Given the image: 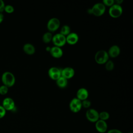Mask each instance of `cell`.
<instances>
[{"mask_svg": "<svg viewBox=\"0 0 133 133\" xmlns=\"http://www.w3.org/2000/svg\"><path fill=\"white\" fill-rule=\"evenodd\" d=\"M2 106L6 111H10L12 110L15 108V103L12 98L7 97L3 100Z\"/></svg>", "mask_w": 133, "mask_h": 133, "instance_id": "obj_11", "label": "cell"}, {"mask_svg": "<svg viewBox=\"0 0 133 133\" xmlns=\"http://www.w3.org/2000/svg\"><path fill=\"white\" fill-rule=\"evenodd\" d=\"M78 35L75 32H71L66 36V43L70 45H74L78 41Z\"/></svg>", "mask_w": 133, "mask_h": 133, "instance_id": "obj_13", "label": "cell"}, {"mask_svg": "<svg viewBox=\"0 0 133 133\" xmlns=\"http://www.w3.org/2000/svg\"><path fill=\"white\" fill-rule=\"evenodd\" d=\"M95 127L97 131L100 133H104L107 131L108 125L105 121L98 119L95 124Z\"/></svg>", "mask_w": 133, "mask_h": 133, "instance_id": "obj_12", "label": "cell"}, {"mask_svg": "<svg viewBox=\"0 0 133 133\" xmlns=\"http://www.w3.org/2000/svg\"><path fill=\"white\" fill-rule=\"evenodd\" d=\"M49 52L51 56L55 58H60L63 55V51L61 47L55 46L51 47Z\"/></svg>", "mask_w": 133, "mask_h": 133, "instance_id": "obj_16", "label": "cell"}, {"mask_svg": "<svg viewBox=\"0 0 133 133\" xmlns=\"http://www.w3.org/2000/svg\"><path fill=\"white\" fill-rule=\"evenodd\" d=\"M74 74L75 71L71 67H66L61 70V76L66 79L72 78Z\"/></svg>", "mask_w": 133, "mask_h": 133, "instance_id": "obj_10", "label": "cell"}, {"mask_svg": "<svg viewBox=\"0 0 133 133\" xmlns=\"http://www.w3.org/2000/svg\"><path fill=\"white\" fill-rule=\"evenodd\" d=\"M4 11H5L8 14H11L14 11V8L11 5H7L5 6Z\"/></svg>", "mask_w": 133, "mask_h": 133, "instance_id": "obj_24", "label": "cell"}, {"mask_svg": "<svg viewBox=\"0 0 133 133\" xmlns=\"http://www.w3.org/2000/svg\"><path fill=\"white\" fill-rule=\"evenodd\" d=\"M48 74L51 79L56 81L61 76V70L57 67H51L48 70Z\"/></svg>", "mask_w": 133, "mask_h": 133, "instance_id": "obj_9", "label": "cell"}, {"mask_svg": "<svg viewBox=\"0 0 133 133\" xmlns=\"http://www.w3.org/2000/svg\"><path fill=\"white\" fill-rule=\"evenodd\" d=\"M105 9V6L102 3H97L90 8L91 14L96 17H100L104 14Z\"/></svg>", "mask_w": 133, "mask_h": 133, "instance_id": "obj_3", "label": "cell"}, {"mask_svg": "<svg viewBox=\"0 0 133 133\" xmlns=\"http://www.w3.org/2000/svg\"><path fill=\"white\" fill-rule=\"evenodd\" d=\"M128 133H132V132H131V131H130V132H128Z\"/></svg>", "mask_w": 133, "mask_h": 133, "instance_id": "obj_32", "label": "cell"}, {"mask_svg": "<svg viewBox=\"0 0 133 133\" xmlns=\"http://www.w3.org/2000/svg\"><path fill=\"white\" fill-rule=\"evenodd\" d=\"M105 6L111 7L115 4L114 0H103L102 3Z\"/></svg>", "mask_w": 133, "mask_h": 133, "instance_id": "obj_26", "label": "cell"}, {"mask_svg": "<svg viewBox=\"0 0 133 133\" xmlns=\"http://www.w3.org/2000/svg\"><path fill=\"white\" fill-rule=\"evenodd\" d=\"M110 117V114L108 112L102 111L99 113V119L105 121L108 119Z\"/></svg>", "mask_w": 133, "mask_h": 133, "instance_id": "obj_21", "label": "cell"}, {"mask_svg": "<svg viewBox=\"0 0 133 133\" xmlns=\"http://www.w3.org/2000/svg\"><path fill=\"white\" fill-rule=\"evenodd\" d=\"M8 91V87L5 85H2L0 86V94L2 95H6Z\"/></svg>", "mask_w": 133, "mask_h": 133, "instance_id": "obj_25", "label": "cell"}, {"mask_svg": "<svg viewBox=\"0 0 133 133\" xmlns=\"http://www.w3.org/2000/svg\"><path fill=\"white\" fill-rule=\"evenodd\" d=\"M120 48L117 45H114L110 47L108 50V54L109 57L111 58H116L120 54Z\"/></svg>", "mask_w": 133, "mask_h": 133, "instance_id": "obj_15", "label": "cell"}, {"mask_svg": "<svg viewBox=\"0 0 133 133\" xmlns=\"http://www.w3.org/2000/svg\"><path fill=\"white\" fill-rule=\"evenodd\" d=\"M89 93L88 90L85 88H81L78 89L76 92V97L79 100L83 101L87 99L88 97Z\"/></svg>", "mask_w": 133, "mask_h": 133, "instance_id": "obj_14", "label": "cell"}, {"mask_svg": "<svg viewBox=\"0 0 133 133\" xmlns=\"http://www.w3.org/2000/svg\"><path fill=\"white\" fill-rule=\"evenodd\" d=\"M109 59L108 52L104 50L98 51L95 55V60L99 64H105Z\"/></svg>", "mask_w": 133, "mask_h": 133, "instance_id": "obj_2", "label": "cell"}, {"mask_svg": "<svg viewBox=\"0 0 133 133\" xmlns=\"http://www.w3.org/2000/svg\"><path fill=\"white\" fill-rule=\"evenodd\" d=\"M50 49H51V47H46V50L47 51H50Z\"/></svg>", "mask_w": 133, "mask_h": 133, "instance_id": "obj_31", "label": "cell"}, {"mask_svg": "<svg viewBox=\"0 0 133 133\" xmlns=\"http://www.w3.org/2000/svg\"><path fill=\"white\" fill-rule=\"evenodd\" d=\"M105 68L107 71H112L114 68V64L112 60H109L105 63Z\"/></svg>", "mask_w": 133, "mask_h": 133, "instance_id": "obj_22", "label": "cell"}, {"mask_svg": "<svg viewBox=\"0 0 133 133\" xmlns=\"http://www.w3.org/2000/svg\"><path fill=\"white\" fill-rule=\"evenodd\" d=\"M23 50L24 52L28 55H32L35 52V48L34 46L30 43H26L23 46Z\"/></svg>", "mask_w": 133, "mask_h": 133, "instance_id": "obj_17", "label": "cell"}, {"mask_svg": "<svg viewBox=\"0 0 133 133\" xmlns=\"http://www.w3.org/2000/svg\"><path fill=\"white\" fill-rule=\"evenodd\" d=\"M85 116L87 119L91 123H96L99 119V112L94 109H88L86 112Z\"/></svg>", "mask_w": 133, "mask_h": 133, "instance_id": "obj_7", "label": "cell"}, {"mask_svg": "<svg viewBox=\"0 0 133 133\" xmlns=\"http://www.w3.org/2000/svg\"><path fill=\"white\" fill-rule=\"evenodd\" d=\"M2 81L4 85L7 87H10L15 84L16 79L14 75L12 73L5 72L2 74Z\"/></svg>", "mask_w": 133, "mask_h": 133, "instance_id": "obj_1", "label": "cell"}, {"mask_svg": "<svg viewBox=\"0 0 133 133\" xmlns=\"http://www.w3.org/2000/svg\"><path fill=\"white\" fill-rule=\"evenodd\" d=\"M123 13V9L121 5L114 4L109 9V14L113 18H117L121 17Z\"/></svg>", "mask_w": 133, "mask_h": 133, "instance_id": "obj_4", "label": "cell"}, {"mask_svg": "<svg viewBox=\"0 0 133 133\" xmlns=\"http://www.w3.org/2000/svg\"><path fill=\"white\" fill-rule=\"evenodd\" d=\"M4 20V15L2 13H0V23L3 21Z\"/></svg>", "mask_w": 133, "mask_h": 133, "instance_id": "obj_30", "label": "cell"}, {"mask_svg": "<svg viewBox=\"0 0 133 133\" xmlns=\"http://www.w3.org/2000/svg\"><path fill=\"white\" fill-rule=\"evenodd\" d=\"M107 133H123L121 130L117 129H112L107 132Z\"/></svg>", "mask_w": 133, "mask_h": 133, "instance_id": "obj_29", "label": "cell"}, {"mask_svg": "<svg viewBox=\"0 0 133 133\" xmlns=\"http://www.w3.org/2000/svg\"><path fill=\"white\" fill-rule=\"evenodd\" d=\"M52 43L55 46L61 47L63 46L66 43V37L60 33H57L52 36Z\"/></svg>", "mask_w": 133, "mask_h": 133, "instance_id": "obj_5", "label": "cell"}, {"mask_svg": "<svg viewBox=\"0 0 133 133\" xmlns=\"http://www.w3.org/2000/svg\"><path fill=\"white\" fill-rule=\"evenodd\" d=\"M56 82L57 85L61 88H65L68 85V79L61 76Z\"/></svg>", "mask_w": 133, "mask_h": 133, "instance_id": "obj_18", "label": "cell"}, {"mask_svg": "<svg viewBox=\"0 0 133 133\" xmlns=\"http://www.w3.org/2000/svg\"><path fill=\"white\" fill-rule=\"evenodd\" d=\"M91 102L88 99L84 100L83 101H82V107L85 108V109H88L89 108L90 105H91Z\"/></svg>", "mask_w": 133, "mask_h": 133, "instance_id": "obj_23", "label": "cell"}, {"mask_svg": "<svg viewBox=\"0 0 133 133\" xmlns=\"http://www.w3.org/2000/svg\"><path fill=\"white\" fill-rule=\"evenodd\" d=\"M82 108V101L77 98H73L69 103L70 110L73 113H77L79 112Z\"/></svg>", "mask_w": 133, "mask_h": 133, "instance_id": "obj_8", "label": "cell"}, {"mask_svg": "<svg viewBox=\"0 0 133 133\" xmlns=\"http://www.w3.org/2000/svg\"><path fill=\"white\" fill-rule=\"evenodd\" d=\"M70 33H71L70 27L68 25H64L61 27L59 33L66 37Z\"/></svg>", "mask_w": 133, "mask_h": 133, "instance_id": "obj_20", "label": "cell"}, {"mask_svg": "<svg viewBox=\"0 0 133 133\" xmlns=\"http://www.w3.org/2000/svg\"><path fill=\"white\" fill-rule=\"evenodd\" d=\"M60 25V20L57 18H52L49 19L47 24V28L49 32H54L57 31Z\"/></svg>", "mask_w": 133, "mask_h": 133, "instance_id": "obj_6", "label": "cell"}, {"mask_svg": "<svg viewBox=\"0 0 133 133\" xmlns=\"http://www.w3.org/2000/svg\"><path fill=\"white\" fill-rule=\"evenodd\" d=\"M5 4L3 1L0 0V13L2 12L3 11H4V8H5Z\"/></svg>", "mask_w": 133, "mask_h": 133, "instance_id": "obj_28", "label": "cell"}, {"mask_svg": "<svg viewBox=\"0 0 133 133\" xmlns=\"http://www.w3.org/2000/svg\"><path fill=\"white\" fill-rule=\"evenodd\" d=\"M6 110L2 105H0V118H3L6 114Z\"/></svg>", "mask_w": 133, "mask_h": 133, "instance_id": "obj_27", "label": "cell"}, {"mask_svg": "<svg viewBox=\"0 0 133 133\" xmlns=\"http://www.w3.org/2000/svg\"><path fill=\"white\" fill-rule=\"evenodd\" d=\"M52 36L53 35L51 32H46L43 35L42 40L43 42L45 44L49 43L52 41Z\"/></svg>", "mask_w": 133, "mask_h": 133, "instance_id": "obj_19", "label": "cell"}]
</instances>
